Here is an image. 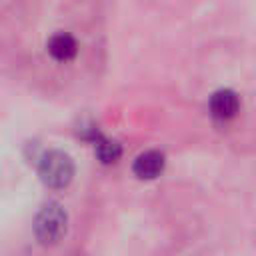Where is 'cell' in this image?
<instances>
[{
	"label": "cell",
	"mask_w": 256,
	"mask_h": 256,
	"mask_svg": "<svg viewBox=\"0 0 256 256\" xmlns=\"http://www.w3.org/2000/svg\"><path fill=\"white\" fill-rule=\"evenodd\" d=\"M34 234L42 244H56L66 234V212L58 202H48L38 210Z\"/></svg>",
	"instance_id": "obj_1"
},
{
	"label": "cell",
	"mask_w": 256,
	"mask_h": 256,
	"mask_svg": "<svg viewBox=\"0 0 256 256\" xmlns=\"http://www.w3.org/2000/svg\"><path fill=\"white\" fill-rule=\"evenodd\" d=\"M38 174L46 186L64 188L70 184V180L74 176V164H72L68 154H64L60 150H50L42 156L40 166H38Z\"/></svg>",
	"instance_id": "obj_2"
},
{
	"label": "cell",
	"mask_w": 256,
	"mask_h": 256,
	"mask_svg": "<svg viewBox=\"0 0 256 256\" xmlns=\"http://www.w3.org/2000/svg\"><path fill=\"white\" fill-rule=\"evenodd\" d=\"M240 108V102H238V96L236 92L232 90H218L212 94L210 98V112L214 118H220V120H228L232 116H236Z\"/></svg>",
	"instance_id": "obj_3"
},
{
	"label": "cell",
	"mask_w": 256,
	"mask_h": 256,
	"mask_svg": "<svg viewBox=\"0 0 256 256\" xmlns=\"http://www.w3.org/2000/svg\"><path fill=\"white\" fill-rule=\"evenodd\" d=\"M134 174L142 180H150V178H156L162 170H164V156L156 150H148V152H142L136 160H134V166H132Z\"/></svg>",
	"instance_id": "obj_4"
},
{
	"label": "cell",
	"mask_w": 256,
	"mask_h": 256,
	"mask_svg": "<svg viewBox=\"0 0 256 256\" xmlns=\"http://www.w3.org/2000/svg\"><path fill=\"white\" fill-rule=\"evenodd\" d=\"M48 52L52 58H56L60 62H68L76 56L78 44H76L74 36H70L66 32H58L48 40Z\"/></svg>",
	"instance_id": "obj_5"
},
{
	"label": "cell",
	"mask_w": 256,
	"mask_h": 256,
	"mask_svg": "<svg viewBox=\"0 0 256 256\" xmlns=\"http://www.w3.org/2000/svg\"><path fill=\"white\" fill-rule=\"evenodd\" d=\"M96 156L100 158L102 164H114L122 156V146L116 140L98 138L96 140Z\"/></svg>",
	"instance_id": "obj_6"
}]
</instances>
